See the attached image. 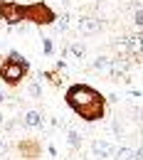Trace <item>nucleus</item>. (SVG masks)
<instances>
[{
  "instance_id": "obj_1",
  "label": "nucleus",
  "mask_w": 143,
  "mask_h": 160,
  "mask_svg": "<svg viewBox=\"0 0 143 160\" xmlns=\"http://www.w3.org/2000/svg\"><path fill=\"white\" fill-rule=\"evenodd\" d=\"M64 103L86 123H96V121L106 118V108H109V101L104 99V94L91 86V84H84V81H74L67 86L64 91Z\"/></svg>"
},
{
  "instance_id": "obj_2",
  "label": "nucleus",
  "mask_w": 143,
  "mask_h": 160,
  "mask_svg": "<svg viewBox=\"0 0 143 160\" xmlns=\"http://www.w3.org/2000/svg\"><path fill=\"white\" fill-rule=\"evenodd\" d=\"M30 74V62L22 57L18 49H10L5 59L0 62V81L8 89H18Z\"/></svg>"
},
{
  "instance_id": "obj_3",
  "label": "nucleus",
  "mask_w": 143,
  "mask_h": 160,
  "mask_svg": "<svg viewBox=\"0 0 143 160\" xmlns=\"http://www.w3.org/2000/svg\"><path fill=\"white\" fill-rule=\"evenodd\" d=\"M25 22L37 25V27H47V25H54L57 22V12L44 0H32V2L25 5Z\"/></svg>"
},
{
  "instance_id": "obj_4",
  "label": "nucleus",
  "mask_w": 143,
  "mask_h": 160,
  "mask_svg": "<svg viewBox=\"0 0 143 160\" xmlns=\"http://www.w3.org/2000/svg\"><path fill=\"white\" fill-rule=\"evenodd\" d=\"M0 20L8 27L25 25V5L18 0H0Z\"/></svg>"
},
{
  "instance_id": "obj_5",
  "label": "nucleus",
  "mask_w": 143,
  "mask_h": 160,
  "mask_svg": "<svg viewBox=\"0 0 143 160\" xmlns=\"http://www.w3.org/2000/svg\"><path fill=\"white\" fill-rule=\"evenodd\" d=\"M15 150H18L20 158H25V160H37V158H42L44 145H42V140H37V138H20L15 143Z\"/></svg>"
},
{
  "instance_id": "obj_6",
  "label": "nucleus",
  "mask_w": 143,
  "mask_h": 160,
  "mask_svg": "<svg viewBox=\"0 0 143 160\" xmlns=\"http://www.w3.org/2000/svg\"><path fill=\"white\" fill-rule=\"evenodd\" d=\"M119 47L136 62H143V35H128V37H123Z\"/></svg>"
},
{
  "instance_id": "obj_7",
  "label": "nucleus",
  "mask_w": 143,
  "mask_h": 160,
  "mask_svg": "<svg viewBox=\"0 0 143 160\" xmlns=\"http://www.w3.org/2000/svg\"><path fill=\"white\" fill-rule=\"evenodd\" d=\"M114 143L111 140H106V138H94L91 140V155L96 160H106V158H111L114 155Z\"/></svg>"
},
{
  "instance_id": "obj_8",
  "label": "nucleus",
  "mask_w": 143,
  "mask_h": 160,
  "mask_svg": "<svg viewBox=\"0 0 143 160\" xmlns=\"http://www.w3.org/2000/svg\"><path fill=\"white\" fill-rule=\"evenodd\" d=\"M128 69H131V64H128V59H123V57H119V59L111 62V72H109V77L114 81H131V77H128Z\"/></svg>"
},
{
  "instance_id": "obj_9",
  "label": "nucleus",
  "mask_w": 143,
  "mask_h": 160,
  "mask_svg": "<svg viewBox=\"0 0 143 160\" xmlns=\"http://www.w3.org/2000/svg\"><path fill=\"white\" fill-rule=\"evenodd\" d=\"M101 30H104L101 18H89V15H84L82 20H79V32H84V35H99Z\"/></svg>"
},
{
  "instance_id": "obj_10",
  "label": "nucleus",
  "mask_w": 143,
  "mask_h": 160,
  "mask_svg": "<svg viewBox=\"0 0 143 160\" xmlns=\"http://www.w3.org/2000/svg\"><path fill=\"white\" fill-rule=\"evenodd\" d=\"M20 123L25 128H42L44 126V116L40 111H25V116L20 118Z\"/></svg>"
},
{
  "instance_id": "obj_11",
  "label": "nucleus",
  "mask_w": 143,
  "mask_h": 160,
  "mask_svg": "<svg viewBox=\"0 0 143 160\" xmlns=\"http://www.w3.org/2000/svg\"><path fill=\"white\" fill-rule=\"evenodd\" d=\"M114 160H136V150L128 145H121L114 150Z\"/></svg>"
},
{
  "instance_id": "obj_12",
  "label": "nucleus",
  "mask_w": 143,
  "mask_h": 160,
  "mask_svg": "<svg viewBox=\"0 0 143 160\" xmlns=\"http://www.w3.org/2000/svg\"><path fill=\"white\" fill-rule=\"evenodd\" d=\"M67 143H69L72 150H79V148H82V136H79V131L69 128V131H67Z\"/></svg>"
},
{
  "instance_id": "obj_13",
  "label": "nucleus",
  "mask_w": 143,
  "mask_h": 160,
  "mask_svg": "<svg viewBox=\"0 0 143 160\" xmlns=\"http://www.w3.org/2000/svg\"><path fill=\"white\" fill-rule=\"evenodd\" d=\"M111 62H114V59H109V57L99 54V57L94 59V69H96V72H104V74H109V72H111Z\"/></svg>"
},
{
  "instance_id": "obj_14",
  "label": "nucleus",
  "mask_w": 143,
  "mask_h": 160,
  "mask_svg": "<svg viewBox=\"0 0 143 160\" xmlns=\"http://www.w3.org/2000/svg\"><path fill=\"white\" fill-rule=\"evenodd\" d=\"M27 96H30V99H42L40 81H30V84H27Z\"/></svg>"
},
{
  "instance_id": "obj_15",
  "label": "nucleus",
  "mask_w": 143,
  "mask_h": 160,
  "mask_svg": "<svg viewBox=\"0 0 143 160\" xmlns=\"http://www.w3.org/2000/svg\"><path fill=\"white\" fill-rule=\"evenodd\" d=\"M42 52H44V57L54 54V40L52 37H42Z\"/></svg>"
},
{
  "instance_id": "obj_16",
  "label": "nucleus",
  "mask_w": 143,
  "mask_h": 160,
  "mask_svg": "<svg viewBox=\"0 0 143 160\" xmlns=\"http://www.w3.org/2000/svg\"><path fill=\"white\" fill-rule=\"evenodd\" d=\"M67 49H69V52H72V54H74L77 59H84V54H86V47H84V44H79V42H74V44H69Z\"/></svg>"
},
{
  "instance_id": "obj_17",
  "label": "nucleus",
  "mask_w": 143,
  "mask_h": 160,
  "mask_svg": "<svg viewBox=\"0 0 143 160\" xmlns=\"http://www.w3.org/2000/svg\"><path fill=\"white\" fill-rule=\"evenodd\" d=\"M54 27H57L59 32H64V30L69 27V18H67V15H64V18H57V22H54Z\"/></svg>"
},
{
  "instance_id": "obj_18",
  "label": "nucleus",
  "mask_w": 143,
  "mask_h": 160,
  "mask_svg": "<svg viewBox=\"0 0 143 160\" xmlns=\"http://www.w3.org/2000/svg\"><path fill=\"white\" fill-rule=\"evenodd\" d=\"M133 22H136V27H143V10H136V15H133Z\"/></svg>"
},
{
  "instance_id": "obj_19",
  "label": "nucleus",
  "mask_w": 143,
  "mask_h": 160,
  "mask_svg": "<svg viewBox=\"0 0 143 160\" xmlns=\"http://www.w3.org/2000/svg\"><path fill=\"white\" fill-rule=\"evenodd\" d=\"M8 150H10V145H8V140H5L3 136H0V155H5Z\"/></svg>"
},
{
  "instance_id": "obj_20",
  "label": "nucleus",
  "mask_w": 143,
  "mask_h": 160,
  "mask_svg": "<svg viewBox=\"0 0 143 160\" xmlns=\"http://www.w3.org/2000/svg\"><path fill=\"white\" fill-rule=\"evenodd\" d=\"M47 153H49L52 158H57V148H54V145H47Z\"/></svg>"
},
{
  "instance_id": "obj_21",
  "label": "nucleus",
  "mask_w": 143,
  "mask_h": 160,
  "mask_svg": "<svg viewBox=\"0 0 143 160\" xmlns=\"http://www.w3.org/2000/svg\"><path fill=\"white\" fill-rule=\"evenodd\" d=\"M136 160H143V145H141V148H136Z\"/></svg>"
},
{
  "instance_id": "obj_22",
  "label": "nucleus",
  "mask_w": 143,
  "mask_h": 160,
  "mask_svg": "<svg viewBox=\"0 0 143 160\" xmlns=\"http://www.w3.org/2000/svg\"><path fill=\"white\" fill-rule=\"evenodd\" d=\"M8 99V96H5V91H3V89H0V103H3V101Z\"/></svg>"
},
{
  "instance_id": "obj_23",
  "label": "nucleus",
  "mask_w": 143,
  "mask_h": 160,
  "mask_svg": "<svg viewBox=\"0 0 143 160\" xmlns=\"http://www.w3.org/2000/svg\"><path fill=\"white\" fill-rule=\"evenodd\" d=\"M3 118H5V116H3V108H0V123H3Z\"/></svg>"
},
{
  "instance_id": "obj_24",
  "label": "nucleus",
  "mask_w": 143,
  "mask_h": 160,
  "mask_svg": "<svg viewBox=\"0 0 143 160\" xmlns=\"http://www.w3.org/2000/svg\"><path fill=\"white\" fill-rule=\"evenodd\" d=\"M3 59H5V54H0V62H3Z\"/></svg>"
},
{
  "instance_id": "obj_25",
  "label": "nucleus",
  "mask_w": 143,
  "mask_h": 160,
  "mask_svg": "<svg viewBox=\"0 0 143 160\" xmlns=\"http://www.w3.org/2000/svg\"><path fill=\"white\" fill-rule=\"evenodd\" d=\"M57 2H67V0H57Z\"/></svg>"
},
{
  "instance_id": "obj_26",
  "label": "nucleus",
  "mask_w": 143,
  "mask_h": 160,
  "mask_svg": "<svg viewBox=\"0 0 143 160\" xmlns=\"http://www.w3.org/2000/svg\"><path fill=\"white\" fill-rule=\"evenodd\" d=\"M141 121H143V111H141Z\"/></svg>"
},
{
  "instance_id": "obj_27",
  "label": "nucleus",
  "mask_w": 143,
  "mask_h": 160,
  "mask_svg": "<svg viewBox=\"0 0 143 160\" xmlns=\"http://www.w3.org/2000/svg\"><path fill=\"white\" fill-rule=\"evenodd\" d=\"M5 160H10V158H5Z\"/></svg>"
}]
</instances>
